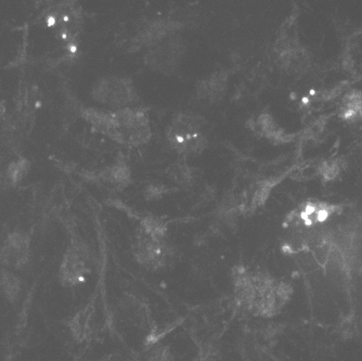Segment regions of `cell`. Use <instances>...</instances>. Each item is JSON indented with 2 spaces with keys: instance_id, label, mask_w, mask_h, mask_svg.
<instances>
[{
  "instance_id": "1",
  "label": "cell",
  "mask_w": 362,
  "mask_h": 361,
  "mask_svg": "<svg viewBox=\"0 0 362 361\" xmlns=\"http://www.w3.org/2000/svg\"><path fill=\"white\" fill-rule=\"evenodd\" d=\"M86 118L98 130L123 146H142L148 144L151 138L149 118L142 110L135 108L112 112L88 110Z\"/></svg>"
},
{
  "instance_id": "11",
  "label": "cell",
  "mask_w": 362,
  "mask_h": 361,
  "mask_svg": "<svg viewBox=\"0 0 362 361\" xmlns=\"http://www.w3.org/2000/svg\"><path fill=\"white\" fill-rule=\"evenodd\" d=\"M21 287L19 277H16L10 271H3V273L0 275V287H1L4 294L10 301H16L19 299Z\"/></svg>"
},
{
  "instance_id": "9",
  "label": "cell",
  "mask_w": 362,
  "mask_h": 361,
  "mask_svg": "<svg viewBox=\"0 0 362 361\" xmlns=\"http://www.w3.org/2000/svg\"><path fill=\"white\" fill-rule=\"evenodd\" d=\"M228 88V75L217 72L197 84V98L206 103H216L223 99Z\"/></svg>"
},
{
  "instance_id": "5",
  "label": "cell",
  "mask_w": 362,
  "mask_h": 361,
  "mask_svg": "<svg viewBox=\"0 0 362 361\" xmlns=\"http://www.w3.org/2000/svg\"><path fill=\"white\" fill-rule=\"evenodd\" d=\"M185 45L176 34L151 47L146 55V63L158 72L170 74L184 56Z\"/></svg>"
},
{
  "instance_id": "13",
  "label": "cell",
  "mask_w": 362,
  "mask_h": 361,
  "mask_svg": "<svg viewBox=\"0 0 362 361\" xmlns=\"http://www.w3.org/2000/svg\"><path fill=\"white\" fill-rule=\"evenodd\" d=\"M331 248H332L329 244L325 243V242L316 246L313 256H314L317 264L325 267V265L327 264V260H329V257H330Z\"/></svg>"
},
{
  "instance_id": "10",
  "label": "cell",
  "mask_w": 362,
  "mask_h": 361,
  "mask_svg": "<svg viewBox=\"0 0 362 361\" xmlns=\"http://www.w3.org/2000/svg\"><path fill=\"white\" fill-rule=\"evenodd\" d=\"M93 308H84L79 311L74 319L71 322L73 333L78 340H86L90 334L91 326H93Z\"/></svg>"
},
{
  "instance_id": "6",
  "label": "cell",
  "mask_w": 362,
  "mask_h": 361,
  "mask_svg": "<svg viewBox=\"0 0 362 361\" xmlns=\"http://www.w3.org/2000/svg\"><path fill=\"white\" fill-rule=\"evenodd\" d=\"M88 271L86 251L78 246L69 248L60 267L61 280L66 285H76L84 280Z\"/></svg>"
},
{
  "instance_id": "12",
  "label": "cell",
  "mask_w": 362,
  "mask_h": 361,
  "mask_svg": "<svg viewBox=\"0 0 362 361\" xmlns=\"http://www.w3.org/2000/svg\"><path fill=\"white\" fill-rule=\"evenodd\" d=\"M172 177L179 185H191L194 180L193 171L187 165H177L173 167Z\"/></svg>"
},
{
  "instance_id": "3",
  "label": "cell",
  "mask_w": 362,
  "mask_h": 361,
  "mask_svg": "<svg viewBox=\"0 0 362 361\" xmlns=\"http://www.w3.org/2000/svg\"><path fill=\"white\" fill-rule=\"evenodd\" d=\"M165 227L156 219L141 222L136 236L135 256L142 266L156 269L165 264L168 248L165 243Z\"/></svg>"
},
{
  "instance_id": "2",
  "label": "cell",
  "mask_w": 362,
  "mask_h": 361,
  "mask_svg": "<svg viewBox=\"0 0 362 361\" xmlns=\"http://www.w3.org/2000/svg\"><path fill=\"white\" fill-rule=\"evenodd\" d=\"M202 116L179 113L174 116L168 130V140L172 148L181 156H197L207 147V138L203 134Z\"/></svg>"
},
{
  "instance_id": "4",
  "label": "cell",
  "mask_w": 362,
  "mask_h": 361,
  "mask_svg": "<svg viewBox=\"0 0 362 361\" xmlns=\"http://www.w3.org/2000/svg\"><path fill=\"white\" fill-rule=\"evenodd\" d=\"M93 98L114 110L126 109L139 101L133 81L128 77H103L93 87Z\"/></svg>"
},
{
  "instance_id": "8",
  "label": "cell",
  "mask_w": 362,
  "mask_h": 361,
  "mask_svg": "<svg viewBox=\"0 0 362 361\" xmlns=\"http://www.w3.org/2000/svg\"><path fill=\"white\" fill-rule=\"evenodd\" d=\"M30 257V243L24 234L16 232L8 238L1 251V258L8 266L21 268Z\"/></svg>"
},
{
  "instance_id": "7",
  "label": "cell",
  "mask_w": 362,
  "mask_h": 361,
  "mask_svg": "<svg viewBox=\"0 0 362 361\" xmlns=\"http://www.w3.org/2000/svg\"><path fill=\"white\" fill-rule=\"evenodd\" d=\"M179 28L180 25L175 21L160 20V21L151 22V23L146 24V28L138 34L137 38L134 40V44L137 49H140L141 47L151 48L162 42L163 40L168 38V36L176 34Z\"/></svg>"
}]
</instances>
